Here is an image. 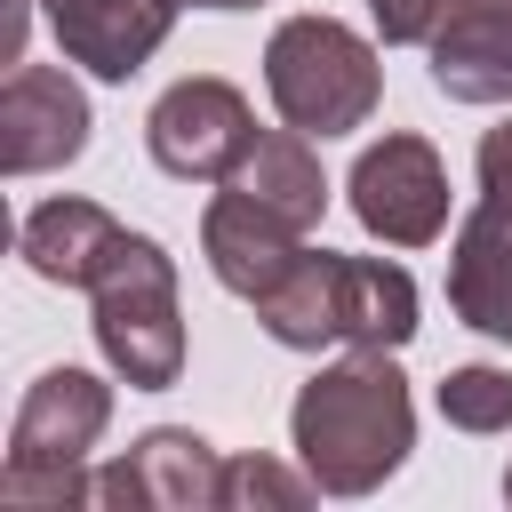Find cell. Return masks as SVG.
<instances>
[{"instance_id": "cell-1", "label": "cell", "mask_w": 512, "mask_h": 512, "mask_svg": "<svg viewBox=\"0 0 512 512\" xmlns=\"http://www.w3.org/2000/svg\"><path fill=\"white\" fill-rule=\"evenodd\" d=\"M288 440H296L304 472L320 480V496H376L416 448V400H408L400 360L344 352V360L312 368L288 408Z\"/></svg>"}, {"instance_id": "cell-2", "label": "cell", "mask_w": 512, "mask_h": 512, "mask_svg": "<svg viewBox=\"0 0 512 512\" xmlns=\"http://www.w3.org/2000/svg\"><path fill=\"white\" fill-rule=\"evenodd\" d=\"M112 424V384L88 368H48L24 384L16 424H8V464H0V504L8 512H64L96 504V440Z\"/></svg>"}, {"instance_id": "cell-3", "label": "cell", "mask_w": 512, "mask_h": 512, "mask_svg": "<svg viewBox=\"0 0 512 512\" xmlns=\"http://www.w3.org/2000/svg\"><path fill=\"white\" fill-rule=\"evenodd\" d=\"M264 88H272V112L304 136H352L376 120L384 104V64H376V40L336 24V16H288L272 40H264Z\"/></svg>"}, {"instance_id": "cell-4", "label": "cell", "mask_w": 512, "mask_h": 512, "mask_svg": "<svg viewBox=\"0 0 512 512\" xmlns=\"http://www.w3.org/2000/svg\"><path fill=\"white\" fill-rule=\"evenodd\" d=\"M96 304V352L128 392H168L184 376V312H176V256L152 232H128L104 280L88 288Z\"/></svg>"}, {"instance_id": "cell-5", "label": "cell", "mask_w": 512, "mask_h": 512, "mask_svg": "<svg viewBox=\"0 0 512 512\" xmlns=\"http://www.w3.org/2000/svg\"><path fill=\"white\" fill-rule=\"evenodd\" d=\"M344 192H352L360 232H376L384 248H432L448 232V160L416 128H384L352 160Z\"/></svg>"}, {"instance_id": "cell-6", "label": "cell", "mask_w": 512, "mask_h": 512, "mask_svg": "<svg viewBox=\"0 0 512 512\" xmlns=\"http://www.w3.org/2000/svg\"><path fill=\"white\" fill-rule=\"evenodd\" d=\"M256 144V112L232 80L216 72H192L176 80L152 112H144V152L176 176V184H224Z\"/></svg>"}, {"instance_id": "cell-7", "label": "cell", "mask_w": 512, "mask_h": 512, "mask_svg": "<svg viewBox=\"0 0 512 512\" xmlns=\"http://www.w3.org/2000/svg\"><path fill=\"white\" fill-rule=\"evenodd\" d=\"M216 488H224V456L192 424H152L144 440H128V456L96 472L104 512H216Z\"/></svg>"}, {"instance_id": "cell-8", "label": "cell", "mask_w": 512, "mask_h": 512, "mask_svg": "<svg viewBox=\"0 0 512 512\" xmlns=\"http://www.w3.org/2000/svg\"><path fill=\"white\" fill-rule=\"evenodd\" d=\"M88 96L56 64H8L0 80V168L8 176H48L88 152Z\"/></svg>"}, {"instance_id": "cell-9", "label": "cell", "mask_w": 512, "mask_h": 512, "mask_svg": "<svg viewBox=\"0 0 512 512\" xmlns=\"http://www.w3.org/2000/svg\"><path fill=\"white\" fill-rule=\"evenodd\" d=\"M176 8L184 0H40L64 64L96 72V80H136L160 40L176 32Z\"/></svg>"}, {"instance_id": "cell-10", "label": "cell", "mask_w": 512, "mask_h": 512, "mask_svg": "<svg viewBox=\"0 0 512 512\" xmlns=\"http://www.w3.org/2000/svg\"><path fill=\"white\" fill-rule=\"evenodd\" d=\"M200 256L216 272V288H232L240 304H256L296 256H304V232L272 208H256L240 184H224L208 208H200Z\"/></svg>"}, {"instance_id": "cell-11", "label": "cell", "mask_w": 512, "mask_h": 512, "mask_svg": "<svg viewBox=\"0 0 512 512\" xmlns=\"http://www.w3.org/2000/svg\"><path fill=\"white\" fill-rule=\"evenodd\" d=\"M120 240H128V224H120L112 208L80 200V192L40 200V208L16 224V256H24L48 288H96V280H104V264L120 256Z\"/></svg>"}, {"instance_id": "cell-12", "label": "cell", "mask_w": 512, "mask_h": 512, "mask_svg": "<svg viewBox=\"0 0 512 512\" xmlns=\"http://www.w3.org/2000/svg\"><path fill=\"white\" fill-rule=\"evenodd\" d=\"M416 280L384 256H336V344L344 352H400L416 336Z\"/></svg>"}, {"instance_id": "cell-13", "label": "cell", "mask_w": 512, "mask_h": 512, "mask_svg": "<svg viewBox=\"0 0 512 512\" xmlns=\"http://www.w3.org/2000/svg\"><path fill=\"white\" fill-rule=\"evenodd\" d=\"M432 88L448 104H512V8H464L432 32Z\"/></svg>"}, {"instance_id": "cell-14", "label": "cell", "mask_w": 512, "mask_h": 512, "mask_svg": "<svg viewBox=\"0 0 512 512\" xmlns=\"http://www.w3.org/2000/svg\"><path fill=\"white\" fill-rule=\"evenodd\" d=\"M448 312L496 344H512V232L496 216H464L448 240Z\"/></svg>"}, {"instance_id": "cell-15", "label": "cell", "mask_w": 512, "mask_h": 512, "mask_svg": "<svg viewBox=\"0 0 512 512\" xmlns=\"http://www.w3.org/2000/svg\"><path fill=\"white\" fill-rule=\"evenodd\" d=\"M224 184H240L256 208H272V216H288L296 232H312L320 216H328V176H320V152H312V136L304 128H256V144H248V160L224 176Z\"/></svg>"}, {"instance_id": "cell-16", "label": "cell", "mask_w": 512, "mask_h": 512, "mask_svg": "<svg viewBox=\"0 0 512 512\" xmlns=\"http://www.w3.org/2000/svg\"><path fill=\"white\" fill-rule=\"evenodd\" d=\"M256 320L272 344L288 352H328L336 344V256L328 248H304L264 296H256Z\"/></svg>"}, {"instance_id": "cell-17", "label": "cell", "mask_w": 512, "mask_h": 512, "mask_svg": "<svg viewBox=\"0 0 512 512\" xmlns=\"http://www.w3.org/2000/svg\"><path fill=\"white\" fill-rule=\"evenodd\" d=\"M320 496L312 472H288L280 456H224V488L216 512H304Z\"/></svg>"}, {"instance_id": "cell-18", "label": "cell", "mask_w": 512, "mask_h": 512, "mask_svg": "<svg viewBox=\"0 0 512 512\" xmlns=\"http://www.w3.org/2000/svg\"><path fill=\"white\" fill-rule=\"evenodd\" d=\"M432 400H440V416L456 432H512V368H496V360L448 368Z\"/></svg>"}, {"instance_id": "cell-19", "label": "cell", "mask_w": 512, "mask_h": 512, "mask_svg": "<svg viewBox=\"0 0 512 512\" xmlns=\"http://www.w3.org/2000/svg\"><path fill=\"white\" fill-rule=\"evenodd\" d=\"M456 16V0H368V24L384 48H432V32Z\"/></svg>"}, {"instance_id": "cell-20", "label": "cell", "mask_w": 512, "mask_h": 512, "mask_svg": "<svg viewBox=\"0 0 512 512\" xmlns=\"http://www.w3.org/2000/svg\"><path fill=\"white\" fill-rule=\"evenodd\" d=\"M480 216H496L512 232V120H496L480 136Z\"/></svg>"}, {"instance_id": "cell-21", "label": "cell", "mask_w": 512, "mask_h": 512, "mask_svg": "<svg viewBox=\"0 0 512 512\" xmlns=\"http://www.w3.org/2000/svg\"><path fill=\"white\" fill-rule=\"evenodd\" d=\"M24 24H32V0H0V56L24 64Z\"/></svg>"}, {"instance_id": "cell-22", "label": "cell", "mask_w": 512, "mask_h": 512, "mask_svg": "<svg viewBox=\"0 0 512 512\" xmlns=\"http://www.w3.org/2000/svg\"><path fill=\"white\" fill-rule=\"evenodd\" d=\"M192 8H224L232 16V8H264V0H192Z\"/></svg>"}, {"instance_id": "cell-23", "label": "cell", "mask_w": 512, "mask_h": 512, "mask_svg": "<svg viewBox=\"0 0 512 512\" xmlns=\"http://www.w3.org/2000/svg\"><path fill=\"white\" fill-rule=\"evenodd\" d=\"M464 8H512V0H456V16H464Z\"/></svg>"}, {"instance_id": "cell-24", "label": "cell", "mask_w": 512, "mask_h": 512, "mask_svg": "<svg viewBox=\"0 0 512 512\" xmlns=\"http://www.w3.org/2000/svg\"><path fill=\"white\" fill-rule=\"evenodd\" d=\"M504 504H512V464H504Z\"/></svg>"}]
</instances>
